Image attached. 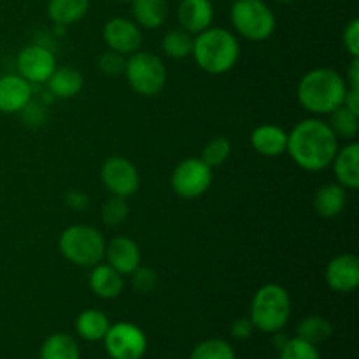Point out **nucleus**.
Segmentation results:
<instances>
[{
  "label": "nucleus",
  "instance_id": "nucleus-1",
  "mask_svg": "<svg viewBox=\"0 0 359 359\" xmlns=\"http://www.w3.org/2000/svg\"><path fill=\"white\" fill-rule=\"evenodd\" d=\"M339 151V139L328 121L309 118L294 125L287 133L286 153L291 160L307 172H321L332 165Z\"/></svg>",
  "mask_w": 359,
  "mask_h": 359
},
{
  "label": "nucleus",
  "instance_id": "nucleus-2",
  "mask_svg": "<svg viewBox=\"0 0 359 359\" xmlns=\"http://www.w3.org/2000/svg\"><path fill=\"white\" fill-rule=\"evenodd\" d=\"M347 88L346 79L337 70L319 67L305 74L298 83V104L314 116H330L344 105Z\"/></svg>",
  "mask_w": 359,
  "mask_h": 359
},
{
  "label": "nucleus",
  "instance_id": "nucleus-3",
  "mask_svg": "<svg viewBox=\"0 0 359 359\" xmlns=\"http://www.w3.org/2000/svg\"><path fill=\"white\" fill-rule=\"evenodd\" d=\"M196 65L207 74L221 76L237 65L241 56V44L237 37L226 28H212L200 32L193 41V53Z\"/></svg>",
  "mask_w": 359,
  "mask_h": 359
},
{
  "label": "nucleus",
  "instance_id": "nucleus-4",
  "mask_svg": "<svg viewBox=\"0 0 359 359\" xmlns=\"http://www.w3.org/2000/svg\"><path fill=\"white\" fill-rule=\"evenodd\" d=\"M291 316V298L286 287L266 284L256 291L251 302V323L263 333H279Z\"/></svg>",
  "mask_w": 359,
  "mask_h": 359
},
{
  "label": "nucleus",
  "instance_id": "nucleus-5",
  "mask_svg": "<svg viewBox=\"0 0 359 359\" xmlns=\"http://www.w3.org/2000/svg\"><path fill=\"white\" fill-rule=\"evenodd\" d=\"M105 238L97 228L88 224H74L62 231L58 241V249L63 258L72 265L91 266L102 263L105 256Z\"/></svg>",
  "mask_w": 359,
  "mask_h": 359
},
{
  "label": "nucleus",
  "instance_id": "nucleus-6",
  "mask_svg": "<svg viewBox=\"0 0 359 359\" xmlns=\"http://www.w3.org/2000/svg\"><path fill=\"white\" fill-rule=\"evenodd\" d=\"M125 77L137 95L154 97L167 84V67L158 55L139 49L126 58Z\"/></svg>",
  "mask_w": 359,
  "mask_h": 359
},
{
  "label": "nucleus",
  "instance_id": "nucleus-7",
  "mask_svg": "<svg viewBox=\"0 0 359 359\" xmlns=\"http://www.w3.org/2000/svg\"><path fill=\"white\" fill-rule=\"evenodd\" d=\"M230 20L235 30L251 42L266 41L276 32V14L263 0H235Z\"/></svg>",
  "mask_w": 359,
  "mask_h": 359
},
{
  "label": "nucleus",
  "instance_id": "nucleus-8",
  "mask_svg": "<svg viewBox=\"0 0 359 359\" xmlns=\"http://www.w3.org/2000/svg\"><path fill=\"white\" fill-rule=\"evenodd\" d=\"M214 179V168H210L202 158L182 160L174 168L170 177L172 191L186 200L198 198L209 191Z\"/></svg>",
  "mask_w": 359,
  "mask_h": 359
},
{
  "label": "nucleus",
  "instance_id": "nucleus-9",
  "mask_svg": "<svg viewBox=\"0 0 359 359\" xmlns=\"http://www.w3.org/2000/svg\"><path fill=\"white\" fill-rule=\"evenodd\" d=\"M105 351L112 359H140L146 354L147 339L139 326L116 323L104 337Z\"/></svg>",
  "mask_w": 359,
  "mask_h": 359
},
{
  "label": "nucleus",
  "instance_id": "nucleus-10",
  "mask_svg": "<svg viewBox=\"0 0 359 359\" xmlns=\"http://www.w3.org/2000/svg\"><path fill=\"white\" fill-rule=\"evenodd\" d=\"M100 181L112 196L135 195L140 188V175L135 165L123 156H111L102 163Z\"/></svg>",
  "mask_w": 359,
  "mask_h": 359
},
{
  "label": "nucleus",
  "instance_id": "nucleus-11",
  "mask_svg": "<svg viewBox=\"0 0 359 359\" xmlns=\"http://www.w3.org/2000/svg\"><path fill=\"white\" fill-rule=\"evenodd\" d=\"M18 74L30 84H44L55 72L56 58L46 46L32 44L20 51L16 58Z\"/></svg>",
  "mask_w": 359,
  "mask_h": 359
},
{
  "label": "nucleus",
  "instance_id": "nucleus-12",
  "mask_svg": "<svg viewBox=\"0 0 359 359\" xmlns=\"http://www.w3.org/2000/svg\"><path fill=\"white\" fill-rule=\"evenodd\" d=\"M104 42L109 49L119 53L123 56H130L137 53L142 46V32L135 21L128 18H112L105 23Z\"/></svg>",
  "mask_w": 359,
  "mask_h": 359
},
{
  "label": "nucleus",
  "instance_id": "nucleus-13",
  "mask_svg": "<svg viewBox=\"0 0 359 359\" xmlns=\"http://www.w3.org/2000/svg\"><path fill=\"white\" fill-rule=\"evenodd\" d=\"M325 279L335 293H353L359 286V259L354 255L337 256L326 265Z\"/></svg>",
  "mask_w": 359,
  "mask_h": 359
},
{
  "label": "nucleus",
  "instance_id": "nucleus-14",
  "mask_svg": "<svg viewBox=\"0 0 359 359\" xmlns=\"http://www.w3.org/2000/svg\"><path fill=\"white\" fill-rule=\"evenodd\" d=\"M32 102V84L20 74L0 77V112L18 114Z\"/></svg>",
  "mask_w": 359,
  "mask_h": 359
},
{
  "label": "nucleus",
  "instance_id": "nucleus-15",
  "mask_svg": "<svg viewBox=\"0 0 359 359\" xmlns=\"http://www.w3.org/2000/svg\"><path fill=\"white\" fill-rule=\"evenodd\" d=\"M107 263L112 269L118 270L121 276H130L137 266H140L142 255L135 241L130 237H116L105 245V256Z\"/></svg>",
  "mask_w": 359,
  "mask_h": 359
},
{
  "label": "nucleus",
  "instance_id": "nucleus-16",
  "mask_svg": "<svg viewBox=\"0 0 359 359\" xmlns=\"http://www.w3.org/2000/svg\"><path fill=\"white\" fill-rule=\"evenodd\" d=\"M181 28L191 35H198L212 25L214 7L210 0H181L177 9Z\"/></svg>",
  "mask_w": 359,
  "mask_h": 359
},
{
  "label": "nucleus",
  "instance_id": "nucleus-17",
  "mask_svg": "<svg viewBox=\"0 0 359 359\" xmlns=\"http://www.w3.org/2000/svg\"><path fill=\"white\" fill-rule=\"evenodd\" d=\"M337 182L346 189L359 188V144L351 140L344 147H339L332 161Z\"/></svg>",
  "mask_w": 359,
  "mask_h": 359
},
{
  "label": "nucleus",
  "instance_id": "nucleus-18",
  "mask_svg": "<svg viewBox=\"0 0 359 359\" xmlns=\"http://www.w3.org/2000/svg\"><path fill=\"white\" fill-rule=\"evenodd\" d=\"M125 276L112 269L109 263H98V265L91 266L90 277H88V284L90 290L97 294L102 300H112L118 298L123 293L125 287Z\"/></svg>",
  "mask_w": 359,
  "mask_h": 359
},
{
  "label": "nucleus",
  "instance_id": "nucleus-19",
  "mask_svg": "<svg viewBox=\"0 0 359 359\" xmlns=\"http://www.w3.org/2000/svg\"><path fill=\"white\" fill-rule=\"evenodd\" d=\"M251 146L262 156H280L286 153L287 133L277 125H262L251 133Z\"/></svg>",
  "mask_w": 359,
  "mask_h": 359
},
{
  "label": "nucleus",
  "instance_id": "nucleus-20",
  "mask_svg": "<svg viewBox=\"0 0 359 359\" xmlns=\"http://www.w3.org/2000/svg\"><path fill=\"white\" fill-rule=\"evenodd\" d=\"M46 84H48L51 95H55L56 98H74L83 90L84 79L79 70L70 65H65L56 67L51 77L46 81Z\"/></svg>",
  "mask_w": 359,
  "mask_h": 359
},
{
  "label": "nucleus",
  "instance_id": "nucleus-21",
  "mask_svg": "<svg viewBox=\"0 0 359 359\" xmlns=\"http://www.w3.org/2000/svg\"><path fill=\"white\" fill-rule=\"evenodd\" d=\"M346 202V188L340 186L339 182H330V184L321 186L318 189L314 198V207L319 216L330 219V217H335L342 212Z\"/></svg>",
  "mask_w": 359,
  "mask_h": 359
},
{
  "label": "nucleus",
  "instance_id": "nucleus-22",
  "mask_svg": "<svg viewBox=\"0 0 359 359\" xmlns=\"http://www.w3.org/2000/svg\"><path fill=\"white\" fill-rule=\"evenodd\" d=\"M132 14L139 27L160 28L168 16L167 0H132Z\"/></svg>",
  "mask_w": 359,
  "mask_h": 359
},
{
  "label": "nucleus",
  "instance_id": "nucleus-23",
  "mask_svg": "<svg viewBox=\"0 0 359 359\" xmlns=\"http://www.w3.org/2000/svg\"><path fill=\"white\" fill-rule=\"evenodd\" d=\"M90 11V0H49L48 16L58 27H69L83 20Z\"/></svg>",
  "mask_w": 359,
  "mask_h": 359
},
{
  "label": "nucleus",
  "instance_id": "nucleus-24",
  "mask_svg": "<svg viewBox=\"0 0 359 359\" xmlns=\"http://www.w3.org/2000/svg\"><path fill=\"white\" fill-rule=\"evenodd\" d=\"M111 328L109 318L102 311L97 309H88L83 311L76 319V332L81 339L90 340V342H97V340H104L105 333Z\"/></svg>",
  "mask_w": 359,
  "mask_h": 359
},
{
  "label": "nucleus",
  "instance_id": "nucleus-25",
  "mask_svg": "<svg viewBox=\"0 0 359 359\" xmlns=\"http://www.w3.org/2000/svg\"><path fill=\"white\" fill-rule=\"evenodd\" d=\"M41 359H81V351L72 337L55 333L42 344Z\"/></svg>",
  "mask_w": 359,
  "mask_h": 359
},
{
  "label": "nucleus",
  "instance_id": "nucleus-26",
  "mask_svg": "<svg viewBox=\"0 0 359 359\" xmlns=\"http://www.w3.org/2000/svg\"><path fill=\"white\" fill-rule=\"evenodd\" d=\"M193 37L184 28H172L161 39V49L167 56L174 60H184L193 53Z\"/></svg>",
  "mask_w": 359,
  "mask_h": 359
},
{
  "label": "nucleus",
  "instance_id": "nucleus-27",
  "mask_svg": "<svg viewBox=\"0 0 359 359\" xmlns=\"http://www.w3.org/2000/svg\"><path fill=\"white\" fill-rule=\"evenodd\" d=\"M328 125L337 135V139L356 140L359 132V114L342 105L330 114Z\"/></svg>",
  "mask_w": 359,
  "mask_h": 359
},
{
  "label": "nucleus",
  "instance_id": "nucleus-28",
  "mask_svg": "<svg viewBox=\"0 0 359 359\" xmlns=\"http://www.w3.org/2000/svg\"><path fill=\"white\" fill-rule=\"evenodd\" d=\"M332 332L333 328L332 325H330L328 319L321 318V316H311V318L304 319V321L298 325L297 337L318 346V344L325 342V340L332 335Z\"/></svg>",
  "mask_w": 359,
  "mask_h": 359
},
{
  "label": "nucleus",
  "instance_id": "nucleus-29",
  "mask_svg": "<svg viewBox=\"0 0 359 359\" xmlns=\"http://www.w3.org/2000/svg\"><path fill=\"white\" fill-rule=\"evenodd\" d=\"M231 142L226 137H214L203 146L202 160L209 165L210 168H217L230 158Z\"/></svg>",
  "mask_w": 359,
  "mask_h": 359
},
{
  "label": "nucleus",
  "instance_id": "nucleus-30",
  "mask_svg": "<svg viewBox=\"0 0 359 359\" xmlns=\"http://www.w3.org/2000/svg\"><path fill=\"white\" fill-rule=\"evenodd\" d=\"M189 359H235L233 347L219 339H209L193 349Z\"/></svg>",
  "mask_w": 359,
  "mask_h": 359
},
{
  "label": "nucleus",
  "instance_id": "nucleus-31",
  "mask_svg": "<svg viewBox=\"0 0 359 359\" xmlns=\"http://www.w3.org/2000/svg\"><path fill=\"white\" fill-rule=\"evenodd\" d=\"M279 359H319V351L314 344L294 337L287 339L286 344L280 347Z\"/></svg>",
  "mask_w": 359,
  "mask_h": 359
},
{
  "label": "nucleus",
  "instance_id": "nucleus-32",
  "mask_svg": "<svg viewBox=\"0 0 359 359\" xmlns=\"http://www.w3.org/2000/svg\"><path fill=\"white\" fill-rule=\"evenodd\" d=\"M128 203L126 198L121 196H111L107 202L102 205V221H104L107 226H119L126 221L128 217Z\"/></svg>",
  "mask_w": 359,
  "mask_h": 359
},
{
  "label": "nucleus",
  "instance_id": "nucleus-33",
  "mask_svg": "<svg viewBox=\"0 0 359 359\" xmlns=\"http://www.w3.org/2000/svg\"><path fill=\"white\" fill-rule=\"evenodd\" d=\"M126 67V58L119 53L107 49L105 53H102L100 58H98V70H100L104 76L109 77H118L121 74H125Z\"/></svg>",
  "mask_w": 359,
  "mask_h": 359
},
{
  "label": "nucleus",
  "instance_id": "nucleus-34",
  "mask_svg": "<svg viewBox=\"0 0 359 359\" xmlns=\"http://www.w3.org/2000/svg\"><path fill=\"white\" fill-rule=\"evenodd\" d=\"M132 286L133 290L139 291V293L147 294L153 293L158 286V273L153 269H147V266H137L132 273Z\"/></svg>",
  "mask_w": 359,
  "mask_h": 359
},
{
  "label": "nucleus",
  "instance_id": "nucleus-35",
  "mask_svg": "<svg viewBox=\"0 0 359 359\" xmlns=\"http://www.w3.org/2000/svg\"><path fill=\"white\" fill-rule=\"evenodd\" d=\"M344 48L353 58H359V20H353L344 30Z\"/></svg>",
  "mask_w": 359,
  "mask_h": 359
},
{
  "label": "nucleus",
  "instance_id": "nucleus-36",
  "mask_svg": "<svg viewBox=\"0 0 359 359\" xmlns=\"http://www.w3.org/2000/svg\"><path fill=\"white\" fill-rule=\"evenodd\" d=\"M252 330H255V325L251 323V319L241 318L233 323V326H231V335L238 340H244L252 335Z\"/></svg>",
  "mask_w": 359,
  "mask_h": 359
},
{
  "label": "nucleus",
  "instance_id": "nucleus-37",
  "mask_svg": "<svg viewBox=\"0 0 359 359\" xmlns=\"http://www.w3.org/2000/svg\"><path fill=\"white\" fill-rule=\"evenodd\" d=\"M88 202H90V200H88V196L84 195L83 191H69V195H67V203L76 210L86 209Z\"/></svg>",
  "mask_w": 359,
  "mask_h": 359
},
{
  "label": "nucleus",
  "instance_id": "nucleus-38",
  "mask_svg": "<svg viewBox=\"0 0 359 359\" xmlns=\"http://www.w3.org/2000/svg\"><path fill=\"white\" fill-rule=\"evenodd\" d=\"M344 105L347 109H351L353 112H358L359 114V88H347L346 100H344Z\"/></svg>",
  "mask_w": 359,
  "mask_h": 359
},
{
  "label": "nucleus",
  "instance_id": "nucleus-39",
  "mask_svg": "<svg viewBox=\"0 0 359 359\" xmlns=\"http://www.w3.org/2000/svg\"><path fill=\"white\" fill-rule=\"evenodd\" d=\"M346 83L349 88H359V58H353L349 72H347Z\"/></svg>",
  "mask_w": 359,
  "mask_h": 359
},
{
  "label": "nucleus",
  "instance_id": "nucleus-40",
  "mask_svg": "<svg viewBox=\"0 0 359 359\" xmlns=\"http://www.w3.org/2000/svg\"><path fill=\"white\" fill-rule=\"evenodd\" d=\"M277 2H280V4H290V2H293V0H277Z\"/></svg>",
  "mask_w": 359,
  "mask_h": 359
}]
</instances>
